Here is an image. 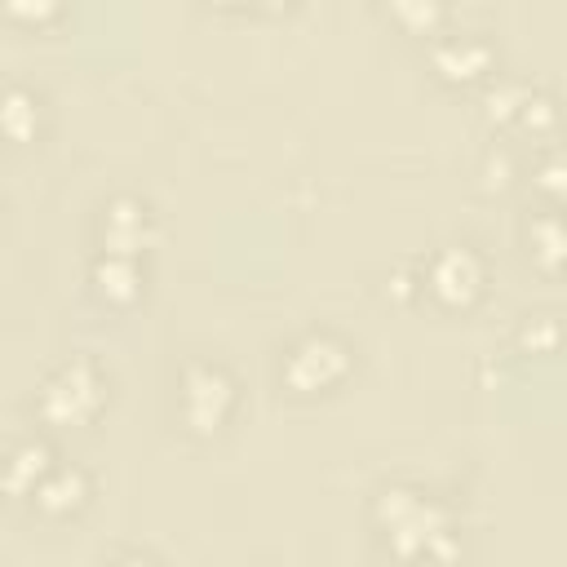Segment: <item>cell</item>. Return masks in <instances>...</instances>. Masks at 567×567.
I'll use <instances>...</instances> for the list:
<instances>
[{
  "mask_svg": "<svg viewBox=\"0 0 567 567\" xmlns=\"http://www.w3.org/2000/svg\"><path fill=\"white\" fill-rule=\"evenodd\" d=\"M191 412L209 426V421H218V408L226 404V381L218 373H209V368H200V373H191Z\"/></svg>",
  "mask_w": 567,
  "mask_h": 567,
  "instance_id": "cell-1",
  "label": "cell"
},
{
  "mask_svg": "<svg viewBox=\"0 0 567 567\" xmlns=\"http://www.w3.org/2000/svg\"><path fill=\"white\" fill-rule=\"evenodd\" d=\"M328 368H342V355H337V350L328 346V342H306V346L293 355V368H288V373L311 386V381H324V377H328Z\"/></svg>",
  "mask_w": 567,
  "mask_h": 567,
  "instance_id": "cell-2",
  "label": "cell"
},
{
  "mask_svg": "<svg viewBox=\"0 0 567 567\" xmlns=\"http://www.w3.org/2000/svg\"><path fill=\"white\" fill-rule=\"evenodd\" d=\"M89 395H94V381H89L85 368H76V373H67L54 390H49L45 404H49V412H58V417H71V412L80 408V399H89Z\"/></svg>",
  "mask_w": 567,
  "mask_h": 567,
  "instance_id": "cell-3",
  "label": "cell"
},
{
  "mask_svg": "<svg viewBox=\"0 0 567 567\" xmlns=\"http://www.w3.org/2000/svg\"><path fill=\"white\" fill-rule=\"evenodd\" d=\"M435 284H439L448 297H457V293L466 297L470 288H474V262H470V257H461V253H448V257L439 262Z\"/></svg>",
  "mask_w": 567,
  "mask_h": 567,
  "instance_id": "cell-4",
  "label": "cell"
},
{
  "mask_svg": "<svg viewBox=\"0 0 567 567\" xmlns=\"http://www.w3.org/2000/svg\"><path fill=\"white\" fill-rule=\"evenodd\" d=\"M76 492H80V479H76V474H63L58 483H49V488H45V497L54 505H67V501H76Z\"/></svg>",
  "mask_w": 567,
  "mask_h": 567,
  "instance_id": "cell-5",
  "label": "cell"
},
{
  "mask_svg": "<svg viewBox=\"0 0 567 567\" xmlns=\"http://www.w3.org/2000/svg\"><path fill=\"white\" fill-rule=\"evenodd\" d=\"M18 116H27V120L36 116V107H32V98H27V94H9L5 107H0V120H9V125H14Z\"/></svg>",
  "mask_w": 567,
  "mask_h": 567,
  "instance_id": "cell-6",
  "label": "cell"
}]
</instances>
